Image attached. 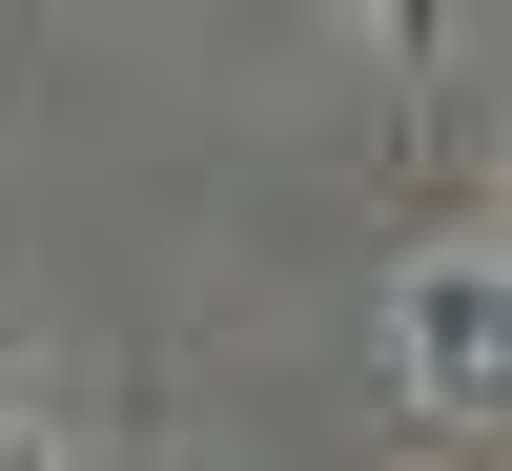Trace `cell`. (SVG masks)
I'll return each mask as SVG.
<instances>
[{
	"instance_id": "obj_1",
	"label": "cell",
	"mask_w": 512,
	"mask_h": 471,
	"mask_svg": "<svg viewBox=\"0 0 512 471\" xmlns=\"http://www.w3.org/2000/svg\"><path fill=\"white\" fill-rule=\"evenodd\" d=\"M410 390H431V410L451 390H472V410L512 390V267H431V287H410Z\"/></svg>"
}]
</instances>
